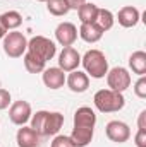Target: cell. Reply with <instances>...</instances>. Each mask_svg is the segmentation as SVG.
Listing matches in <instances>:
<instances>
[{
    "label": "cell",
    "instance_id": "29",
    "mask_svg": "<svg viewBox=\"0 0 146 147\" xmlns=\"http://www.w3.org/2000/svg\"><path fill=\"white\" fill-rule=\"evenodd\" d=\"M84 2H86V0H67V3H69L71 10H72V9H74V10H77V9H79Z\"/></svg>",
    "mask_w": 146,
    "mask_h": 147
},
{
    "label": "cell",
    "instance_id": "22",
    "mask_svg": "<svg viewBox=\"0 0 146 147\" xmlns=\"http://www.w3.org/2000/svg\"><path fill=\"white\" fill-rule=\"evenodd\" d=\"M95 22H96V24H98V28L105 33V31H108V29L113 28V24H115V16L110 12L108 9H100Z\"/></svg>",
    "mask_w": 146,
    "mask_h": 147
},
{
    "label": "cell",
    "instance_id": "7",
    "mask_svg": "<svg viewBox=\"0 0 146 147\" xmlns=\"http://www.w3.org/2000/svg\"><path fill=\"white\" fill-rule=\"evenodd\" d=\"M105 134L112 142L115 144H124L131 139V128L127 123L120 121V120H112L105 127Z\"/></svg>",
    "mask_w": 146,
    "mask_h": 147
},
{
    "label": "cell",
    "instance_id": "19",
    "mask_svg": "<svg viewBox=\"0 0 146 147\" xmlns=\"http://www.w3.org/2000/svg\"><path fill=\"white\" fill-rule=\"evenodd\" d=\"M98 10H100L98 5L89 3V2H84V3L77 9V14H79V21H81V24L95 22V21H96V16H98Z\"/></svg>",
    "mask_w": 146,
    "mask_h": 147
},
{
    "label": "cell",
    "instance_id": "4",
    "mask_svg": "<svg viewBox=\"0 0 146 147\" xmlns=\"http://www.w3.org/2000/svg\"><path fill=\"white\" fill-rule=\"evenodd\" d=\"M26 51H29L31 55H35L36 58H40L41 62L46 63L48 60H52V58L55 57L57 46H55V43H53L52 39H48V38L35 36L28 41V50H26Z\"/></svg>",
    "mask_w": 146,
    "mask_h": 147
},
{
    "label": "cell",
    "instance_id": "28",
    "mask_svg": "<svg viewBox=\"0 0 146 147\" xmlns=\"http://www.w3.org/2000/svg\"><path fill=\"white\" fill-rule=\"evenodd\" d=\"M138 128L139 130H146V110H143L138 116Z\"/></svg>",
    "mask_w": 146,
    "mask_h": 147
},
{
    "label": "cell",
    "instance_id": "8",
    "mask_svg": "<svg viewBox=\"0 0 146 147\" xmlns=\"http://www.w3.org/2000/svg\"><path fill=\"white\" fill-rule=\"evenodd\" d=\"M31 105L28 103V101H23V99H19V101H14L12 105H10V110H9V118H10V121L14 123V125H17V127H23V125H26L29 120H31Z\"/></svg>",
    "mask_w": 146,
    "mask_h": 147
},
{
    "label": "cell",
    "instance_id": "16",
    "mask_svg": "<svg viewBox=\"0 0 146 147\" xmlns=\"http://www.w3.org/2000/svg\"><path fill=\"white\" fill-rule=\"evenodd\" d=\"M95 135V128H86V127H74L72 134L69 135L74 147H86L91 144Z\"/></svg>",
    "mask_w": 146,
    "mask_h": 147
},
{
    "label": "cell",
    "instance_id": "31",
    "mask_svg": "<svg viewBox=\"0 0 146 147\" xmlns=\"http://www.w3.org/2000/svg\"><path fill=\"white\" fill-rule=\"evenodd\" d=\"M36 2H46V0H36Z\"/></svg>",
    "mask_w": 146,
    "mask_h": 147
},
{
    "label": "cell",
    "instance_id": "13",
    "mask_svg": "<svg viewBox=\"0 0 146 147\" xmlns=\"http://www.w3.org/2000/svg\"><path fill=\"white\" fill-rule=\"evenodd\" d=\"M117 21H119V24H120L122 28H127V29H129V28H136L138 22L141 21V14H139V10H138L136 7L126 5V7H122V9L119 10Z\"/></svg>",
    "mask_w": 146,
    "mask_h": 147
},
{
    "label": "cell",
    "instance_id": "2",
    "mask_svg": "<svg viewBox=\"0 0 146 147\" xmlns=\"http://www.w3.org/2000/svg\"><path fill=\"white\" fill-rule=\"evenodd\" d=\"M95 108L102 113H117L126 106V98L122 92L112 89H100L93 96Z\"/></svg>",
    "mask_w": 146,
    "mask_h": 147
},
{
    "label": "cell",
    "instance_id": "30",
    "mask_svg": "<svg viewBox=\"0 0 146 147\" xmlns=\"http://www.w3.org/2000/svg\"><path fill=\"white\" fill-rule=\"evenodd\" d=\"M5 34H7V31H5V29H3V26L0 24V39H3V38H5Z\"/></svg>",
    "mask_w": 146,
    "mask_h": 147
},
{
    "label": "cell",
    "instance_id": "25",
    "mask_svg": "<svg viewBox=\"0 0 146 147\" xmlns=\"http://www.w3.org/2000/svg\"><path fill=\"white\" fill-rule=\"evenodd\" d=\"M50 147H74V146H72V142H71V139H69L67 135H57V137L53 139V142H52Z\"/></svg>",
    "mask_w": 146,
    "mask_h": 147
},
{
    "label": "cell",
    "instance_id": "18",
    "mask_svg": "<svg viewBox=\"0 0 146 147\" xmlns=\"http://www.w3.org/2000/svg\"><path fill=\"white\" fill-rule=\"evenodd\" d=\"M0 24L5 31H16L23 24V16L17 10H7L0 16Z\"/></svg>",
    "mask_w": 146,
    "mask_h": 147
},
{
    "label": "cell",
    "instance_id": "12",
    "mask_svg": "<svg viewBox=\"0 0 146 147\" xmlns=\"http://www.w3.org/2000/svg\"><path fill=\"white\" fill-rule=\"evenodd\" d=\"M43 84L52 89V91H57L60 87H64L65 84V72L60 70L59 67H50V69H45L43 70Z\"/></svg>",
    "mask_w": 146,
    "mask_h": 147
},
{
    "label": "cell",
    "instance_id": "11",
    "mask_svg": "<svg viewBox=\"0 0 146 147\" xmlns=\"http://www.w3.org/2000/svg\"><path fill=\"white\" fill-rule=\"evenodd\" d=\"M65 84L72 92H77V94L86 92L89 87V75L86 72H81V70H72L65 77Z\"/></svg>",
    "mask_w": 146,
    "mask_h": 147
},
{
    "label": "cell",
    "instance_id": "24",
    "mask_svg": "<svg viewBox=\"0 0 146 147\" xmlns=\"http://www.w3.org/2000/svg\"><path fill=\"white\" fill-rule=\"evenodd\" d=\"M134 94H136L139 99H145L146 98V77L145 75H141V77L136 80V84H134Z\"/></svg>",
    "mask_w": 146,
    "mask_h": 147
},
{
    "label": "cell",
    "instance_id": "10",
    "mask_svg": "<svg viewBox=\"0 0 146 147\" xmlns=\"http://www.w3.org/2000/svg\"><path fill=\"white\" fill-rule=\"evenodd\" d=\"M55 39L59 45L65 46H72L77 39V28L72 22H60L55 28Z\"/></svg>",
    "mask_w": 146,
    "mask_h": 147
},
{
    "label": "cell",
    "instance_id": "20",
    "mask_svg": "<svg viewBox=\"0 0 146 147\" xmlns=\"http://www.w3.org/2000/svg\"><path fill=\"white\" fill-rule=\"evenodd\" d=\"M129 67L134 74H138L139 77L146 74V53L143 50H138L134 51L131 57H129Z\"/></svg>",
    "mask_w": 146,
    "mask_h": 147
},
{
    "label": "cell",
    "instance_id": "5",
    "mask_svg": "<svg viewBox=\"0 0 146 147\" xmlns=\"http://www.w3.org/2000/svg\"><path fill=\"white\" fill-rule=\"evenodd\" d=\"M28 50V39L19 31H10L3 38V51L10 58H19Z\"/></svg>",
    "mask_w": 146,
    "mask_h": 147
},
{
    "label": "cell",
    "instance_id": "9",
    "mask_svg": "<svg viewBox=\"0 0 146 147\" xmlns=\"http://www.w3.org/2000/svg\"><path fill=\"white\" fill-rule=\"evenodd\" d=\"M79 65H81L79 51L72 46H65L59 55V69L64 72H72V70H77Z\"/></svg>",
    "mask_w": 146,
    "mask_h": 147
},
{
    "label": "cell",
    "instance_id": "17",
    "mask_svg": "<svg viewBox=\"0 0 146 147\" xmlns=\"http://www.w3.org/2000/svg\"><path fill=\"white\" fill-rule=\"evenodd\" d=\"M79 36L83 41L86 43H98L102 38H103V31L98 28L96 22H89V24H81L79 28Z\"/></svg>",
    "mask_w": 146,
    "mask_h": 147
},
{
    "label": "cell",
    "instance_id": "3",
    "mask_svg": "<svg viewBox=\"0 0 146 147\" xmlns=\"http://www.w3.org/2000/svg\"><path fill=\"white\" fill-rule=\"evenodd\" d=\"M81 63L84 67V72L93 79H103L108 72V60L100 50H88L81 58Z\"/></svg>",
    "mask_w": 146,
    "mask_h": 147
},
{
    "label": "cell",
    "instance_id": "15",
    "mask_svg": "<svg viewBox=\"0 0 146 147\" xmlns=\"http://www.w3.org/2000/svg\"><path fill=\"white\" fill-rule=\"evenodd\" d=\"M96 125V113L89 106H81L74 113V127H86V128H95Z\"/></svg>",
    "mask_w": 146,
    "mask_h": 147
},
{
    "label": "cell",
    "instance_id": "23",
    "mask_svg": "<svg viewBox=\"0 0 146 147\" xmlns=\"http://www.w3.org/2000/svg\"><path fill=\"white\" fill-rule=\"evenodd\" d=\"M46 9L55 17H62V16L69 14V10H71L67 0H46Z\"/></svg>",
    "mask_w": 146,
    "mask_h": 147
},
{
    "label": "cell",
    "instance_id": "14",
    "mask_svg": "<svg viewBox=\"0 0 146 147\" xmlns=\"http://www.w3.org/2000/svg\"><path fill=\"white\" fill-rule=\"evenodd\" d=\"M16 142H17V147H38L40 146V135L31 127L23 125L16 134Z\"/></svg>",
    "mask_w": 146,
    "mask_h": 147
},
{
    "label": "cell",
    "instance_id": "26",
    "mask_svg": "<svg viewBox=\"0 0 146 147\" xmlns=\"http://www.w3.org/2000/svg\"><path fill=\"white\" fill-rule=\"evenodd\" d=\"M10 105V92L7 89H0V111L9 108Z\"/></svg>",
    "mask_w": 146,
    "mask_h": 147
},
{
    "label": "cell",
    "instance_id": "1",
    "mask_svg": "<svg viewBox=\"0 0 146 147\" xmlns=\"http://www.w3.org/2000/svg\"><path fill=\"white\" fill-rule=\"evenodd\" d=\"M64 125V115L59 111L41 110L31 115V128L40 137H53Z\"/></svg>",
    "mask_w": 146,
    "mask_h": 147
},
{
    "label": "cell",
    "instance_id": "27",
    "mask_svg": "<svg viewBox=\"0 0 146 147\" xmlns=\"http://www.w3.org/2000/svg\"><path fill=\"white\" fill-rule=\"evenodd\" d=\"M134 144H136V147H146V130L138 128V132L134 135Z\"/></svg>",
    "mask_w": 146,
    "mask_h": 147
},
{
    "label": "cell",
    "instance_id": "21",
    "mask_svg": "<svg viewBox=\"0 0 146 147\" xmlns=\"http://www.w3.org/2000/svg\"><path fill=\"white\" fill-rule=\"evenodd\" d=\"M23 62H24V67H26V70H28L29 74H41L45 69H46V63L41 62L40 58H36L35 55H31L29 51L24 53Z\"/></svg>",
    "mask_w": 146,
    "mask_h": 147
},
{
    "label": "cell",
    "instance_id": "6",
    "mask_svg": "<svg viewBox=\"0 0 146 147\" xmlns=\"http://www.w3.org/2000/svg\"><path fill=\"white\" fill-rule=\"evenodd\" d=\"M107 84H108V89L112 91L124 92L131 86V74L124 67H113L112 70L107 72Z\"/></svg>",
    "mask_w": 146,
    "mask_h": 147
}]
</instances>
